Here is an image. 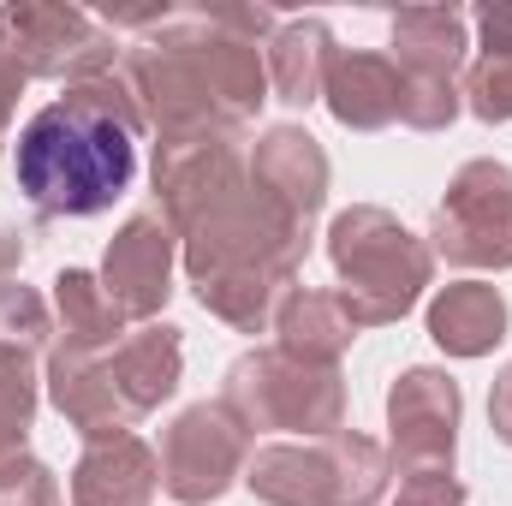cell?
I'll return each instance as SVG.
<instances>
[{
    "instance_id": "obj_14",
    "label": "cell",
    "mask_w": 512,
    "mask_h": 506,
    "mask_svg": "<svg viewBox=\"0 0 512 506\" xmlns=\"http://www.w3.org/2000/svg\"><path fill=\"white\" fill-rule=\"evenodd\" d=\"M155 489H161V459L143 435L84 441L72 465V506H155Z\"/></svg>"
},
{
    "instance_id": "obj_4",
    "label": "cell",
    "mask_w": 512,
    "mask_h": 506,
    "mask_svg": "<svg viewBox=\"0 0 512 506\" xmlns=\"http://www.w3.org/2000/svg\"><path fill=\"white\" fill-rule=\"evenodd\" d=\"M310 233L304 221H292L268 191H256L245 179L233 197H221L203 221H191L179 233V262L191 274V286L209 280H280L292 286L304 256H310Z\"/></svg>"
},
{
    "instance_id": "obj_11",
    "label": "cell",
    "mask_w": 512,
    "mask_h": 506,
    "mask_svg": "<svg viewBox=\"0 0 512 506\" xmlns=\"http://www.w3.org/2000/svg\"><path fill=\"white\" fill-rule=\"evenodd\" d=\"M173 262H179V233L173 221L149 203L126 215V227L108 239L102 256V286L126 310V322H155L173 298Z\"/></svg>"
},
{
    "instance_id": "obj_24",
    "label": "cell",
    "mask_w": 512,
    "mask_h": 506,
    "mask_svg": "<svg viewBox=\"0 0 512 506\" xmlns=\"http://www.w3.org/2000/svg\"><path fill=\"white\" fill-rule=\"evenodd\" d=\"M36 405H42L36 358H24V352H0V471L18 465V459L30 453Z\"/></svg>"
},
{
    "instance_id": "obj_18",
    "label": "cell",
    "mask_w": 512,
    "mask_h": 506,
    "mask_svg": "<svg viewBox=\"0 0 512 506\" xmlns=\"http://www.w3.org/2000/svg\"><path fill=\"white\" fill-rule=\"evenodd\" d=\"M245 489L262 506H334V447L328 441H268L245 465Z\"/></svg>"
},
{
    "instance_id": "obj_9",
    "label": "cell",
    "mask_w": 512,
    "mask_h": 506,
    "mask_svg": "<svg viewBox=\"0 0 512 506\" xmlns=\"http://www.w3.org/2000/svg\"><path fill=\"white\" fill-rule=\"evenodd\" d=\"M251 179V155H245V131H185V137H155V161H149V191L155 209L173 221V233H185L191 221H203L221 197H233Z\"/></svg>"
},
{
    "instance_id": "obj_23",
    "label": "cell",
    "mask_w": 512,
    "mask_h": 506,
    "mask_svg": "<svg viewBox=\"0 0 512 506\" xmlns=\"http://www.w3.org/2000/svg\"><path fill=\"white\" fill-rule=\"evenodd\" d=\"M334 447V506H376L387 501V483H393V459L376 435L364 429H340L328 435Z\"/></svg>"
},
{
    "instance_id": "obj_12",
    "label": "cell",
    "mask_w": 512,
    "mask_h": 506,
    "mask_svg": "<svg viewBox=\"0 0 512 506\" xmlns=\"http://www.w3.org/2000/svg\"><path fill=\"white\" fill-rule=\"evenodd\" d=\"M42 387H48L54 411L84 441H114V435H131V423H137V411L126 405V393L114 387V370H108L102 352H78V346H60L54 340Z\"/></svg>"
},
{
    "instance_id": "obj_25",
    "label": "cell",
    "mask_w": 512,
    "mask_h": 506,
    "mask_svg": "<svg viewBox=\"0 0 512 506\" xmlns=\"http://www.w3.org/2000/svg\"><path fill=\"white\" fill-rule=\"evenodd\" d=\"M54 316H48V298L36 286H0V352H24V358H42L54 352Z\"/></svg>"
},
{
    "instance_id": "obj_22",
    "label": "cell",
    "mask_w": 512,
    "mask_h": 506,
    "mask_svg": "<svg viewBox=\"0 0 512 506\" xmlns=\"http://www.w3.org/2000/svg\"><path fill=\"white\" fill-rule=\"evenodd\" d=\"M54 316H60V346L114 352L126 340V310L108 298L102 274H90V268H60L54 274Z\"/></svg>"
},
{
    "instance_id": "obj_6",
    "label": "cell",
    "mask_w": 512,
    "mask_h": 506,
    "mask_svg": "<svg viewBox=\"0 0 512 506\" xmlns=\"http://www.w3.org/2000/svg\"><path fill=\"white\" fill-rule=\"evenodd\" d=\"M0 48L18 60L24 78H54V84H90L126 60L114 24H96L90 12L60 6V0L0 6Z\"/></svg>"
},
{
    "instance_id": "obj_31",
    "label": "cell",
    "mask_w": 512,
    "mask_h": 506,
    "mask_svg": "<svg viewBox=\"0 0 512 506\" xmlns=\"http://www.w3.org/2000/svg\"><path fill=\"white\" fill-rule=\"evenodd\" d=\"M489 429H495V441L512 447V364L495 376V387H489Z\"/></svg>"
},
{
    "instance_id": "obj_20",
    "label": "cell",
    "mask_w": 512,
    "mask_h": 506,
    "mask_svg": "<svg viewBox=\"0 0 512 506\" xmlns=\"http://www.w3.org/2000/svg\"><path fill=\"white\" fill-rule=\"evenodd\" d=\"M114 370V387L126 393V405L137 417L161 411L173 393H179V376H185V334L173 322H143L137 334H126L108 358Z\"/></svg>"
},
{
    "instance_id": "obj_26",
    "label": "cell",
    "mask_w": 512,
    "mask_h": 506,
    "mask_svg": "<svg viewBox=\"0 0 512 506\" xmlns=\"http://www.w3.org/2000/svg\"><path fill=\"white\" fill-rule=\"evenodd\" d=\"M459 96H465V108L483 126H507L512 120V54H477Z\"/></svg>"
},
{
    "instance_id": "obj_2",
    "label": "cell",
    "mask_w": 512,
    "mask_h": 506,
    "mask_svg": "<svg viewBox=\"0 0 512 506\" xmlns=\"http://www.w3.org/2000/svg\"><path fill=\"white\" fill-rule=\"evenodd\" d=\"M143 114L120 72L66 84L18 131V191L42 221H90L114 209L137 179Z\"/></svg>"
},
{
    "instance_id": "obj_3",
    "label": "cell",
    "mask_w": 512,
    "mask_h": 506,
    "mask_svg": "<svg viewBox=\"0 0 512 506\" xmlns=\"http://www.w3.org/2000/svg\"><path fill=\"white\" fill-rule=\"evenodd\" d=\"M328 262L358 328L399 322L435 280V251L382 203H352L328 221Z\"/></svg>"
},
{
    "instance_id": "obj_29",
    "label": "cell",
    "mask_w": 512,
    "mask_h": 506,
    "mask_svg": "<svg viewBox=\"0 0 512 506\" xmlns=\"http://www.w3.org/2000/svg\"><path fill=\"white\" fill-rule=\"evenodd\" d=\"M477 36H483V54H512V6H477Z\"/></svg>"
},
{
    "instance_id": "obj_1",
    "label": "cell",
    "mask_w": 512,
    "mask_h": 506,
    "mask_svg": "<svg viewBox=\"0 0 512 506\" xmlns=\"http://www.w3.org/2000/svg\"><path fill=\"white\" fill-rule=\"evenodd\" d=\"M120 84L131 90L143 126L155 137L185 131H245L268 102L262 42L227 30L215 6L167 12L120 60Z\"/></svg>"
},
{
    "instance_id": "obj_32",
    "label": "cell",
    "mask_w": 512,
    "mask_h": 506,
    "mask_svg": "<svg viewBox=\"0 0 512 506\" xmlns=\"http://www.w3.org/2000/svg\"><path fill=\"white\" fill-rule=\"evenodd\" d=\"M24 268V233H12V227H0V286L12 280Z\"/></svg>"
},
{
    "instance_id": "obj_27",
    "label": "cell",
    "mask_w": 512,
    "mask_h": 506,
    "mask_svg": "<svg viewBox=\"0 0 512 506\" xmlns=\"http://www.w3.org/2000/svg\"><path fill=\"white\" fill-rule=\"evenodd\" d=\"M0 506H66L60 501V477L42 465V459H18L0 471Z\"/></svg>"
},
{
    "instance_id": "obj_28",
    "label": "cell",
    "mask_w": 512,
    "mask_h": 506,
    "mask_svg": "<svg viewBox=\"0 0 512 506\" xmlns=\"http://www.w3.org/2000/svg\"><path fill=\"white\" fill-rule=\"evenodd\" d=\"M393 506H465V483L453 471H399Z\"/></svg>"
},
{
    "instance_id": "obj_19",
    "label": "cell",
    "mask_w": 512,
    "mask_h": 506,
    "mask_svg": "<svg viewBox=\"0 0 512 506\" xmlns=\"http://www.w3.org/2000/svg\"><path fill=\"white\" fill-rule=\"evenodd\" d=\"M507 298L489 280H453L429 298V340L447 358H489L507 340Z\"/></svg>"
},
{
    "instance_id": "obj_17",
    "label": "cell",
    "mask_w": 512,
    "mask_h": 506,
    "mask_svg": "<svg viewBox=\"0 0 512 506\" xmlns=\"http://www.w3.org/2000/svg\"><path fill=\"white\" fill-rule=\"evenodd\" d=\"M274 346L298 364H316V370H340V358L352 352V340L364 334L346 310L340 292H316V286H292L274 310Z\"/></svg>"
},
{
    "instance_id": "obj_15",
    "label": "cell",
    "mask_w": 512,
    "mask_h": 506,
    "mask_svg": "<svg viewBox=\"0 0 512 506\" xmlns=\"http://www.w3.org/2000/svg\"><path fill=\"white\" fill-rule=\"evenodd\" d=\"M328 114L346 131H387L399 120L405 102V78L393 66V54H370V48H340L322 84Z\"/></svg>"
},
{
    "instance_id": "obj_13",
    "label": "cell",
    "mask_w": 512,
    "mask_h": 506,
    "mask_svg": "<svg viewBox=\"0 0 512 506\" xmlns=\"http://www.w3.org/2000/svg\"><path fill=\"white\" fill-rule=\"evenodd\" d=\"M251 179L292 221L316 227V215L328 203V149L304 126H268L251 143Z\"/></svg>"
},
{
    "instance_id": "obj_21",
    "label": "cell",
    "mask_w": 512,
    "mask_h": 506,
    "mask_svg": "<svg viewBox=\"0 0 512 506\" xmlns=\"http://www.w3.org/2000/svg\"><path fill=\"white\" fill-rule=\"evenodd\" d=\"M334 30L328 18H280V30L262 42V66H268V90L286 108H310L322 102L328 66H334Z\"/></svg>"
},
{
    "instance_id": "obj_10",
    "label": "cell",
    "mask_w": 512,
    "mask_h": 506,
    "mask_svg": "<svg viewBox=\"0 0 512 506\" xmlns=\"http://www.w3.org/2000/svg\"><path fill=\"white\" fill-rule=\"evenodd\" d=\"M465 393L435 364H417L387 387V459L393 471H453Z\"/></svg>"
},
{
    "instance_id": "obj_16",
    "label": "cell",
    "mask_w": 512,
    "mask_h": 506,
    "mask_svg": "<svg viewBox=\"0 0 512 506\" xmlns=\"http://www.w3.org/2000/svg\"><path fill=\"white\" fill-rule=\"evenodd\" d=\"M471 54L459 6H405L393 12V66L411 84H459Z\"/></svg>"
},
{
    "instance_id": "obj_8",
    "label": "cell",
    "mask_w": 512,
    "mask_h": 506,
    "mask_svg": "<svg viewBox=\"0 0 512 506\" xmlns=\"http://www.w3.org/2000/svg\"><path fill=\"white\" fill-rule=\"evenodd\" d=\"M251 429L215 399L185 405L161 435V489L179 506H215L233 483H245Z\"/></svg>"
},
{
    "instance_id": "obj_7",
    "label": "cell",
    "mask_w": 512,
    "mask_h": 506,
    "mask_svg": "<svg viewBox=\"0 0 512 506\" xmlns=\"http://www.w3.org/2000/svg\"><path fill=\"white\" fill-rule=\"evenodd\" d=\"M429 251L453 268H512V167L495 155L465 161L429 221Z\"/></svg>"
},
{
    "instance_id": "obj_30",
    "label": "cell",
    "mask_w": 512,
    "mask_h": 506,
    "mask_svg": "<svg viewBox=\"0 0 512 506\" xmlns=\"http://www.w3.org/2000/svg\"><path fill=\"white\" fill-rule=\"evenodd\" d=\"M24 72H18V60L0 48V149H6V131H12V114H18V96H24Z\"/></svg>"
},
{
    "instance_id": "obj_5",
    "label": "cell",
    "mask_w": 512,
    "mask_h": 506,
    "mask_svg": "<svg viewBox=\"0 0 512 506\" xmlns=\"http://www.w3.org/2000/svg\"><path fill=\"white\" fill-rule=\"evenodd\" d=\"M221 405L251 435L286 429V435H304V441H328V435L346 429V376L298 364L280 346H256V352L227 364Z\"/></svg>"
}]
</instances>
